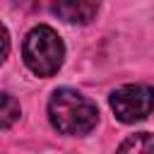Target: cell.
Returning a JSON list of instances; mask_svg holds the SVG:
<instances>
[{"label":"cell","mask_w":154,"mask_h":154,"mask_svg":"<svg viewBox=\"0 0 154 154\" xmlns=\"http://www.w3.org/2000/svg\"><path fill=\"white\" fill-rule=\"evenodd\" d=\"M51 12L58 14L65 22H75V24H87L94 19L99 0H46Z\"/></svg>","instance_id":"277c9868"},{"label":"cell","mask_w":154,"mask_h":154,"mask_svg":"<svg viewBox=\"0 0 154 154\" xmlns=\"http://www.w3.org/2000/svg\"><path fill=\"white\" fill-rule=\"evenodd\" d=\"M116 154H154V135L149 132H137V135H130Z\"/></svg>","instance_id":"5b68a950"},{"label":"cell","mask_w":154,"mask_h":154,"mask_svg":"<svg viewBox=\"0 0 154 154\" xmlns=\"http://www.w3.org/2000/svg\"><path fill=\"white\" fill-rule=\"evenodd\" d=\"M22 55H24V63L26 67L38 75V77H51L60 70L63 65V58H65V46L58 36L55 29L46 26V24H38L34 26L26 38H24V48H22Z\"/></svg>","instance_id":"7a4b0ae2"},{"label":"cell","mask_w":154,"mask_h":154,"mask_svg":"<svg viewBox=\"0 0 154 154\" xmlns=\"http://www.w3.org/2000/svg\"><path fill=\"white\" fill-rule=\"evenodd\" d=\"M17 118H19V103L10 94L0 91V130L10 128Z\"/></svg>","instance_id":"8992f818"},{"label":"cell","mask_w":154,"mask_h":154,"mask_svg":"<svg viewBox=\"0 0 154 154\" xmlns=\"http://www.w3.org/2000/svg\"><path fill=\"white\" fill-rule=\"evenodd\" d=\"M48 116L63 135H87L96 128L99 108L75 89H58L48 101Z\"/></svg>","instance_id":"6da1fadb"},{"label":"cell","mask_w":154,"mask_h":154,"mask_svg":"<svg viewBox=\"0 0 154 154\" xmlns=\"http://www.w3.org/2000/svg\"><path fill=\"white\" fill-rule=\"evenodd\" d=\"M111 108L123 123L142 120L154 111V89L147 84H125L111 94Z\"/></svg>","instance_id":"3957f363"},{"label":"cell","mask_w":154,"mask_h":154,"mask_svg":"<svg viewBox=\"0 0 154 154\" xmlns=\"http://www.w3.org/2000/svg\"><path fill=\"white\" fill-rule=\"evenodd\" d=\"M7 53H10V36H7V29L0 24V63L7 58Z\"/></svg>","instance_id":"52a82bcc"}]
</instances>
